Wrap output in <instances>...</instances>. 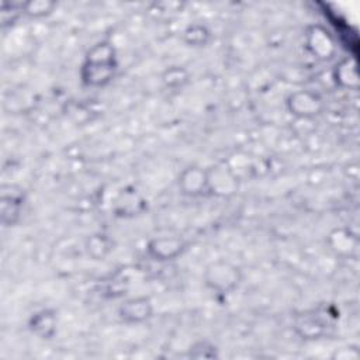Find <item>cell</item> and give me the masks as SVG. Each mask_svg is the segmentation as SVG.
<instances>
[{
    "label": "cell",
    "instance_id": "1",
    "mask_svg": "<svg viewBox=\"0 0 360 360\" xmlns=\"http://www.w3.org/2000/svg\"><path fill=\"white\" fill-rule=\"evenodd\" d=\"M118 72V56L114 44L101 39L84 53L79 77L84 87L101 89L110 84Z\"/></svg>",
    "mask_w": 360,
    "mask_h": 360
},
{
    "label": "cell",
    "instance_id": "2",
    "mask_svg": "<svg viewBox=\"0 0 360 360\" xmlns=\"http://www.w3.org/2000/svg\"><path fill=\"white\" fill-rule=\"evenodd\" d=\"M204 284L218 295H229L239 288L243 281L242 269L225 259H217L208 263L202 273Z\"/></svg>",
    "mask_w": 360,
    "mask_h": 360
},
{
    "label": "cell",
    "instance_id": "3",
    "mask_svg": "<svg viewBox=\"0 0 360 360\" xmlns=\"http://www.w3.org/2000/svg\"><path fill=\"white\" fill-rule=\"evenodd\" d=\"M336 315L330 308L318 307L311 311H305L294 321V330L302 339H321L333 326Z\"/></svg>",
    "mask_w": 360,
    "mask_h": 360
},
{
    "label": "cell",
    "instance_id": "4",
    "mask_svg": "<svg viewBox=\"0 0 360 360\" xmlns=\"http://www.w3.org/2000/svg\"><path fill=\"white\" fill-rule=\"evenodd\" d=\"M285 108L297 120H314L322 114L325 101L316 91L302 89L287 96Z\"/></svg>",
    "mask_w": 360,
    "mask_h": 360
},
{
    "label": "cell",
    "instance_id": "5",
    "mask_svg": "<svg viewBox=\"0 0 360 360\" xmlns=\"http://www.w3.org/2000/svg\"><path fill=\"white\" fill-rule=\"evenodd\" d=\"M208 172V195L215 197H232L239 190V176L229 162H219L211 167Z\"/></svg>",
    "mask_w": 360,
    "mask_h": 360
},
{
    "label": "cell",
    "instance_id": "6",
    "mask_svg": "<svg viewBox=\"0 0 360 360\" xmlns=\"http://www.w3.org/2000/svg\"><path fill=\"white\" fill-rule=\"evenodd\" d=\"M305 49L319 60H330L336 55V41L322 24H311L304 31Z\"/></svg>",
    "mask_w": 360,
    "mask_h": 360
},
{
    "label": "cell",
    "instance_id": "7",
    "mask_svg": "<svg viewBox=\"0 0 360 360\" xmlns=\"http://www.w3.org/2000/svg\"><path fill=\"white\" fill-rule=\"evenodd\" d=\"M187 249V242L181 236L166 235V236H156L148 240L145 250L146 255L160 263L172 262L179 259Z\"/></svg>",
    "mask_w": 360,
    "mask_h": 360
},
{
    "label": "cell",
    "instance_id": "8",
    "mask_svg": "<svg viewBox=\"0 0 360 360\" xmlns=\"http://www.w3.org/2000/svg\"><path fill=\"white\" fill-rule=\"evenodd\" d=\"M179 191L190 198L208 195V172L207 167L188 165L177 176Z\"/></svg>",
    "mask_w": 360,
    "mask_h": 360
},
{
    "label": "cell",
    "instance_id": "9",
    "mask_svg": "<svg viewBox=\"0 0 360 360\" xmlns=\"http://www.w3.org/2000/svg\"><path fill=\"white\" fill-rule=\"evenodd\" d=\"M155 308L150 297L148 295H135L125 298L117 309L118 318L129 325L143 323L153 316Z\"/></svg>",
    "mask_w": 360,
    "mask_h": 360
},
{
    "label": "cell",
    "instance_id": "10",
    "mask_svg": "<svg viewBox=\"0 0 360 360\" xmlns=\"http://www.w3.org/2000/svg\"><path fill=\"white\" fill-rule=\"evenodd\" d=\"M148 201L145 197L132 186L121 188L114 198L112 212L120 218H134L145 212Z\"/></svg>",
    "mask_w": 360,
    "mask_h": 360
},
{
    "label": "cell",
    "instance_id": "11",
    "mask_svg": "<svg viewBox=\"0 0 360 360\" xmlns=\"http://www.w3.org/2000/svg\"><path fill=\"white\" fill-rule=\"evenodd\" d=\"M332 80L339 89L357 91L360 86L357 59L354 56L339 59L332 69Z\"/></svg>",
    "mask_w": 360,
    "mask_h": 360
},
{
    "label": "cell",
    "instance_id": "12",
    "mask_svg": "<svg viewBox=\"0 0 360 360\" xmlns=\"http://www.w3.org/2000/svg\"><path fill=\"white\" fill-rule=\"evenodd\" d=\"M28 329L42 340H51L56 335L58 315L52 308H42L34 312L28 319Z\"/></svg>",
    "mask_w": 360,
    "mask_h": 360
},
{
    "label": "cell",
    "instance_id": "13",
    "mask_svg": "<svg viewBox=\"0 0 360 360\" xmlns=\"http://www.w3.org/2000/svg\"><path fill=\"white\" fill-rule=\"evenodd\" d=\"M24 197L20 191L7 193L4 188L0 198V218L3 226H14L21 217Z\"/></svg>",
    "mask_w": 360,
    "mask_h": 360
},
{
    "label": "cell",
    "instance_id": "14",
    "mask_svg": "<svg viewBox=\"0 0 360 360\" xmlns=\"http://www.w3.org/2000/svg\"><path fill=\"white\" fill-rule=\"evenodd\" d=\"M326 243L339 256H352L359 246L357 236L347 228H336L329 232Z\"/></svg>",
    "mask_w": 360,
    "mask_h": 360
},
{
    "label": "cell",
    "instance_id": "15",
    "mask_svg": "<svg viewBox=\"0 0 360 360\" xmlns=\"http://www.w3.org/2000/svg\"><path fill=\"white\" fill-rule=\"evenodd\" d=\"M114 249V242L104 232H94L84 240L86 255L91 260H104Z\"/></svg>",
    "mask_w": 360,
    "mask_h": 360
},
{
    "label": "cell",
    "instance_id": "16",
    "mask_svg": "<svg viewBox=\"0 0 360 360\" xmlns=\"http://www.w3.org/2000/svg\"><path fill=\"white\" fill-rule=\"evenodd\" d=\"M181 39L191 48H204L211 41V30L202 22H191L183 30Z\"/></svg>",
    "mask_w": 360,
    "mask_h": 360
},
{
    "label": "cell",
    "instance_id": "17",
    "mask_svg": "<svg viewBox=\"0 0 360 360\" xmlns=\"http://www.w3.org/2000/svg\"><path fill=\"white\" fill-rule=\"evenodd\" d=\"M190 82V72L180 65H172L162 73V83L166 89L180 90Z\"/></svg>",
    "mask_w": 360,
    "mask_h": 360
},
{
    "label": "cell",
    "instance_id": "18",
    "mask_svg": "<svg viewBox=\"0 0 360 360\" xmlns=\"http://www.w3.org/2000/svg\"><path fill=\"white\" fill-rule=\"evenodd\" d=\"M58 3L53 0H30L22 3V14L31 18L48 17L53 13Z\"/></svg>",
    "mask_w": 360,
    "mask_h": 360
},
{
    "label": "cell",
    "instance_id": "19",
    "mask_svg": "<svg viewBox=\"0 0 360 360\" xmlns=\"http://www.w3.org/2000/svg\"><path fill=\"white\" fill-rule=\"evenodd\" d=\"M188 357L193 359H217L218 357V347L214 342L208 339L195 340L188 347Z\"/></svg>",
    "mask_w": 360,
    "mask_h": 360
},
{
    "label": "cell",
    "instance_id": "20",
    "mask_svg": "<svg viewBox=\"0 0 360 360\" xmlns=\"http://www.w3.org/2000/svg\"><path fill=\"white\" fill-rule=\"evenodd\" d=\"M128 277H125L121 273H117L114 276H111V278L105 283L104 285V295L110 297V298H118V297H124L127 294L128 290Z\"/></svg>",
    "mask_w": 360,
    "mask_h": 360
},
{
    "label": "cell",
    "instance_id": "21",
    "mask_svg": "<svg viewBox=\"0 0 360 360\" xmlns=\"http://www.w3.org/2000/svg\"><path fill=\"white\" fill-rule=\"evenodd\" d=\"M359 352L356 349H350L349 353H347V349H340L339 352H336L335 357L336 359H340V360H356L359 359Z\"/></svg>",
    "mask_w": 360,
    "mask_h": 360
}]
</instances>
